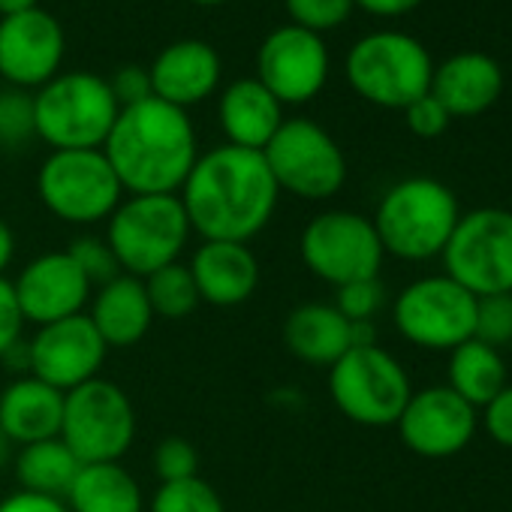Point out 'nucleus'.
I'll return each instance as SVG.
<instances>
[{
    "label": "nucleus",
    "mask_w": 512,
    "mask_h": 512,
    "mask_svg": "<svg viewBox=\"0 0 512 512\" xmlns=\"http://www.w3.org/2000/svg\"><path fill=\"white\" fill-rule=\"evenodd\" d=\"M178 199L202 241L247 244L272 223L281 190L263 151L217 145L196 157Z\"/></svg>",
    "instance_id": "1"
},
{
    "label": "nucleus",
    "mask_w": 512,
    "mask_h": 512,
    "mask_svg": "<svg viewBox=\"0 0 512 512\" xmlns=\"http://www.w3.org/2000/svg\"><path fill=\"white\" fill-rule=\"evenodd\" d=\"M103 154L124 193H178L199 157L196 127L184 109L148 97L118 112Z\"/></svg>",
    "instance_id": "2"
},
{
    "label": "nucleus",
    "mask_w": 512,
    "mask_h": 512,
    "mask_svg": "<svg viewBox=\"0 0 512 512\" xmlns=\"http://www.w3.org/2000/svg\"><path fill=\"white\" fill-rule=\"evenodd\" d=\"M458 217L455 193L437 178L416 175L392 184L371 220L386 253L407 263H425L443 253Z\"/></svg>",
    "instance_id": "3"
},
{
    "label": "nucleus",
    "mask_w": 512,
    "mask_h": 512,
    "mask_svg": "<svg viewBox=\"0 0 512 512\" xmlns=\"http://www.w3.org/2000/svg\"><path fill=\"white\" fill-rule=\"evenodd\" d=\"M190 232L178 193L124 196L106 220V241L118 256L121 272L139 281L178 263Z\"/></svg>",
    "instance_id": "4"
},
{
    "label": "nucleus",
    "mask_w": 512,
    "mask_h": 512,
    "mask_svg": "<svg viewBox=\"0 0 512 512\" xmlns=\"http://www.w3.org/2000/svg\"><path fill=\"white\" fill-rule=\"evenodd\" d=\"M121 106L106 79L94 73H64L34 94L37 139L52 151L103 148Z\"/></svg>",
    "instance_id": "5"
},
{
    "label": "nucleus",
    "mask_w": 512,
    "mask_h": 512,
    "mask_svg": "<svg viewBox=\"0 0 512 512\" xmlns=\"http://www.w3.org/2000/svg\"><path fill=\"white\" fill-rule=\"evenodd\" d=\"M434 61L428 49L401 31H377L362 37L347 55L350 88L383 109H407L428 94Z\"/></svg>",
    "instance_id": "6"
},
{
    "label": "nucleus",
    "mask_w": 512,
    "mask_h": 512,
    "mask_svg": "<svg viewBox=\"0 0 512 512\" xmlns=\"http://www.w3.org/2000/svg\"><path fill=\"white\" fill-rule=\"evenodd\" d=\"M329 395L356 425L386 428L404 413L413 386L404 365L380 344L353 347L329 368Z\"/></svg>",
    "instance_id": "7"
},
{
    "label": "nucleus",
    "mask_w": 512,
    "mask_h": 512,
    "mask_svg": "<svg viewBox=\"0 0 512 512\" xmlns=\"http://www.w3.org/2000/svg\"><path fill=\"white\" fill-rule=\"evenodd\" d=\"M37 196L58 220L94 226L112 217L124 199V187L103 148L52 151L37 172Z\"/></svg>",
    "instance_id": "8"
},
{
    "label": "nucleus",
    "mask_w": 512,
    "mask_h": 512,
    "mask_svg": "<svg viewBox=\"0 0 512 512\" xmlns=\"http://www.w3.org/2000/svg\"><path fill=\"white\" fill-rule=\"evenodd\" d=\"M446 278L476 299L512 293V211L476 208L458 217L443 247Z\"/></svg>",
    "instance_id": "9"
},
{
    "label": "nucleus",
    "mask_w": 512,
    "mask_h": 512,
    "mask_svg": "<svg viewBox=\"0 0 512 512\" xmlns=\"http://www.w3.org/2000/svg\"><path fill=\"white\" fill-rule=\"evenodd\" d=\"M82 464L121 461L136 440V410L130 395L94 377L64 395V419L58 434Z\"/></svg>",
    "instance_id": "10"
},
{
    "label": "nucleus",
    "mask_w": 512,
    "mask_h": 512,
    "mask_svg": "<svg viewBox=\"0 0 512 512\" xmlns=\"http://www.w3.org/2000/svg\"><path fill=\"white\" fill-rule=\"evenodd\" d=\"M299 253L305 269L335 290L353 281L380 278L386 256L374 220L344 208L311 217L302 229Z\"/></svg>",
    "instance_id": "11"
},
{
    "label": "nucleus",
    "mask_w": 512,
    "mask_h": 512,
    "mask_svg": "<svg viewBox=\"0 0 512 512\" xmlns=\"http://www.w3.org/2000/svg\"><path fill=\"white\" fill-rule=\"evenodd\" d=\"M278 190L305 202L332 199L347 181V157L335 136L311 118L284 121L263 148Z\"/></svg>",
    "instance_id": "12"
},
{
    "label": "nucleus",
    "mask_w": 512,
    "mask_h": 512,
    "mask_svg": "<svg viewBox=\"0 0 512 512\" xmlns=\"http://www.w3.org/2000/svg\"><path fill=\"white\" fill-rule=\"evenodd\" d=\"M392 320L413 347L449 353L473 338L476 296L446 275H428L398 293Z\"/></svg>",
    "instance_id": "13"
},
{
    "label": "nucleus",
    "mask_w": 512,
    "mask_h": 512,
    "mask_svg": "<svg viewBox=\"0 0 512 512\" xmlns=\"http://www.w3.org/2000/svg\"><path fill=\"white\" fill-rule=\"evenodd\" d=\"M256 79L278 97L281 106H302L326 88L329 49L320 34L284 25L272 31L256 52Z\"/></svg>",
    "instance_id": "14"
},
{
    "label": "nucleus",
    "mask_w": 512,
    "mask_h": 512,
    "mask_svg": "<svg viewBox=\"0 0 512 512\" xmlns=\"http://www.w3.org/2000/svg\"><path fill=\"white\" fill-rule=\"evenodd\" d=\"M106 353L109 347L88 320V314H76L37 329V335L28 341V371L67 395L76 386L100 377Z\"/></svg>",
    "instance_id": "15"
},
{
    "label": "nucleus",
    "mask_w": 512,
    "mask_h": 512,
    "mask_svg": "<svg viewBox=\"0 0 512 512\" xmlns=\"http://www.w3.org/2000/svg\"><path fill=\"white\" fill-rule=\"evenodd\" d=\"M395 425L410 452L422 458H449L473 440L479 410L458 398L449 386H428L410 395Z\"/></svg>",
    "instance_id": "16"
},
{
    "label": "nucleus",
    "mask_w": 512,
    "mask_h": 512,
    "mask_svg": "<svg viewBox=\"0 0 512 512\" xmlns=\"http://www.w3.org/2000/svg\"><path fill=\"white\" fill-rule=\"evenodd\" d=\"M64 49V28L40 7L0 19V76L19 91L52 82L61 70Z\"/></svg>",
    "instance_id": "17"
},
{
    "label": "nucleus",
    "mask_w": 512,
    "mask_h": 512,
    "mask_svg": "<svg viewBox=\"0 0 512 512\" xmlns=\"http://www.w3.org/2000/svg\"><path fill=\"white\" fill-rule=\"evenodd\" d=\"M13 287L25 320L37 329L82 314L94 293V287L67 250H52L31 260L13 281Z\"/></svg>",
    "instance_id": "18"
},
{
    "label": "nucleus",
    "mask_w": 512,
    "mask_h": 512,
    "mask_svg": "<svg viewBox=\"0 0 512 512\" xmlns=\"http://www.w3.org/2000/svg\"><path fill=\"white\" fill-rule=\"evenodd\" d=\"M220 73L223 64L217 49L202 40H178L166 46L148 67L151 94L184 112L217 91Z\"/></svg>",
    "instance_id": "19"
},
{
    "label": "nucleus",
    "mask_w": 512,
    "mask_h": 512,
    "mask_svg": "<svg viewBox=\"0 0 512 512\" xmlns=\"http://www.w3.org/2000/svg\"><path fill=\"white\" fill-rule=\"evenodd\" d=\"M199 299L214 308L244 305L260 287V263L241 241H202L190 260Z\"/></svg>",
    "instance_id": "20"
},
{
    "label": "nucleus",
    "mask_w": 512,
    "mask_h": 512,
    "mask_svg": "<svg viewBox=\"0 0 512 512\" xmlns=\"http://www.w3.org/2000/svg\"><path fill=\"white\" fill-rule=\"evenodd\" d=\"M449 118H476L503 94V70L485 52H458L434 67L428 88Z\"/></svg>",
    "instance_id": "21"
},
{
    "label": "nucleus",
    "mask_w": 512,
    "mask_h": 512,
    "mask_svg": "<svg viewBox=\"0 0 512 512\" xmlns=\"http://www.w3.org/2000/svg\"><path fill=\"white\" fill-rule=\"evenodd\" d=\"M64 392L37 380L34 374L16 377L0 389V434L13 446H31L61 434Z\"/></svg>",
    "instance_id": "22"
},
{
    "label": "nucleus",
    "mask_w": 512,
    "mask_h": 512,
    "mask_svg": "<svg viewBox=\"0 0 512 512\" xmlns=\"http://www.w3.org/2000/svg\"><path fill=\"white\" fill-rule=\"evenodd\" d=\"M226 145L263 151L284 124V106L260 79H238L220 94L217 109Z\"/></svg>",
    "instance_id": "23"
},
{
    "label": "nucleus",
    "mask_w": 512,
    "mask_h": 512,
    "mask_svg": "<svg viewBox=\"0 0 512 512\" xmlns=\"http://www.w3.org/2000/svg\"><path fill=\"white\" fill-rule=\"evenodd\" d=\"M88 320L106 341V347H136L157 320L145 293V284L133 275H118L115 281L94 290Z\"/></svg>",
    "instance_id": "24"
},
{
    "label": "nucleus",
    "mask_w": 512,
    "mask_h": 512,
    "mask_svg": "<svg viewBox=\"0 0 512 512\" xmlns=\"http://www.w3.org/2000/svg\"><path fill=\"white\" fill-rule=\"evenodd\" d=\"M287 350L314 368H332L347 350H353V323L323 302H308L290 311L284 323Z\"/></svg>",
    "instance_id": "25"
},
{
    "label": "nucleus",
    "mask_w": 512,
    "mask_h": 512,
    "mask_svg": "<svg viewBox=\"0 0 512 512\" xmlns=\"http://www.w3.org/2000/svg\"><path fill=\"white\" fill-rule=\"evenodd\" d=\"M70 512H145V494L121 461L82 464L67 497Z\"/></svg>",
    "instance_id": "26"
},
{
    "label": "nucleus",
    "mask_w": 512,
    "mask_h": 512,
    "mask_svg": "<svg viewBox=\"0 0 512 512\" xmlns=\"http://www.w3.org/2000/svg\"><path fill=\"white\" fill-rule=\"evenodd\" d=\"M13 467H16V479L22 491L64 500L76 473L82 470V461L73 455V449L61 437H52V440H40L31 446H19Z\"/></svg>",
    "instance_id": "27"
},
{
    "label": "nucleus",
    "mask_w": 512,
    "mask_h": 512,
    "mask_svg": "<svg viewBox=\"0 0 512 512\" xmlns=\"http://www.w3.org/2000/svg\"><path fill=\"white\" fill-rule=\"evenodd\" d=\"M458 398L470 407L482 410L503 386H506V365L500 350L470 338L449 350V383Z\"/></svg>",
    "instance_id": "28"
},
{
    "label": "nucleus",
    "mask_w": 512,
    "mask_h": 512,
    "mask_svg": "<svg viewBox=\"0 0 512 512\" xmlns=\"http://www.w3.org/2000/svg\"><path fill=\"white\" fill-rule=\"evenodd\" d=\"M142 284H145L154 317H163V320H187L202 302L196 281L190 275V266H181V263L157 269Z\"/></svg>",
    "instance_id": "29"
},
{
    "label": "nucleus",
    "mask_w": 512,
    "mask_h": 512,
    "mask_svg": "<svg viewBox=\"0 0 512 512\" xmlns=\"http://www.w3.org/2000/svg\"><path fill=\"white\" fill-rule=\"evenodd\" d=\"M148 512H226V506L214 485L193 476L181 482H163L151 497Z\"/></svg>",
    "instance_id": "30"
},
{
    "label": "nucleus",
    "mask_w": 512,
    "mask_h": 512,
    "mask_svg": "<svg viewBox=\"0 0 512 512\" xmlns=\"http://www.w3.org/2000/svg\"><path fill=\"white\" fill-rule=\"evenodd\" d=\"M67 253L76 260V266L82 269V275L88 278V284L94 290L109 284V281H115L118 275H124L121 266H118L115 250L106 241V235L103 238L100 235H79V238L70 241Z\"/></svg>",
    "instance_id": "31"
},
{
    "label": "nucleus",
    "mask_w": 512,
    "mask_h": 512,
    "mask_svg": "<svg viewBox=\"0 0 512 512\" xmlns=\"http://www.w3.org/2000/svg\"><path fill=\"white\" fill-rule=\"evenodd\" d=\"M37 136L34 97L13 88L0 94V148H19Z\"/></svg>",
    "instance_id": "32"
},
{
    "label": "nucleus",
    "mask_w": 512,
    "mask_h": 512,
    "mask_svg": "<svg viewBox=\"0 0 512 512\" xmlns=\"http://www.w3.org/2000/svg\"><path fill=\"white\" fill-rule=\"evenodd\" d=\"M284 7L290 13V25L305 28L311 34L332 31L344 25L353 13V0H284Z\"/></svg>",
    "instance_id": "33"
},
{
    "label": "nucleus",
    "mask_w": 512,
    "mask_h": 512,
    "mask_svg": "<svg viewBox=\"0 0 512 512\" xmlns=\"http://www.w3.org/2000/svg\"><path fill=\"white\" fill-rule=\"evenodd\" d=\"M473 338L500 350L512 344V293L476 299V326Z\"/></svg>",
    "instance_id": "34"
},
{
    "label": "nucleus",
    "mask_w": 512,
    "mask_h": 512,
    "mask_svg": "<svg viewBox=\"0 0 512 512\" xmlns=\"http://www.w3.org/2000/svg\"><path fill=\"white\" fill-rule=\"evenodd\" d=\"M383 302H386V290H383L380 278L344 284V287H338V296H335V308L350 323H374Z\"/></svg>",
    "instance_id": "35"
},
{
    "label": "nucleus",
    "mask_w": 512,
    "mask_h": 512,
    "mask_svg": "<svg viewBox=\"0 0 512 512\" xmlns=\"http://www.w3.org/2000/svg\"><path fill=\"white\" fill-rule=\"evenodd\" d=\"M154 470L160 482H181L199 476V452L184 437H163L154 449Z\"/></svg>",
    "instance_id": "36"
},
{
    "label": "nucleus",
    "mask_w": 512,
    "mask_h": 512,
    "mask_svg": "<svg viewBox=\"0 0 512 512\" xmlns=\"http://www.w3.org/2000/svg\"><path fill=\"white\" fill-rule=\"evenodd\" d=\"M404 118H407L410 133L419 136V139H437V136H443L446 127L452 124L449 112L440 106V100H437L431 91L422 94L419 100H413V103L404 109Z\"/></svg>",
    "instance_id": "37"
},
{
    "label": "nucleus",
    "mask_w": 512,
    "mask_h": 512,
    "mask_svg": "<svg viewBox=\"0 0 512 512\" xmlns=\"http://www.w3.org/2000/svg\"><path fill=\"white\" fill-rule=\"evenodd\" d=\"M25 314L16 296L13 281L0 278V359H4L19 341H25Z\"/></svg>",
    "instance_id": "38"
},
{
    "label": "nucleus",
    "mask_w": 512,
    "mask_h": 512,
    "mask_svg": "<svg viewBox=\"0 0 512 512\" xmlns=\"http://www.w3.org/2000/svg\"><path fill=\"white\" fill-rule=\"evenodd\" d=\"M479 422L485 428V434L497 443L512 449V383H506L482 410H479Z\"/></svg>",
    "instance_id": "39"
},
{
    "label": "nucleus",
    "mask_w": 512,
    "mask_h": 512,
    "mask_svg": "<svg viewBox=\"0 0 512 512\" xmlns=\"http://www.w3.org/2000/svg\"><path fill=\"white\" fill-rule=\"evenodd\" d=\"M109 88H112V94H115V100H118L121 109L136 106V103L154 97V94H151V76H148V70L139 67V64H130V67H124V70H118L115 79L109 82Z\"/></svg>",
    "instance_id": "40"
},
{
    "label": "nucleus",
    "mask_w": 512,
    "mask_h": 512,
    "mask_svg": "<svg viewBox=\"0 0 512 512\" xmlns=\"http://www.w3.org/2000/svg\"><path fill=\"white\" fill-rule=\"evenodd\" d=\"M0 512H70L64 500L46 497V494H31V491H16L0 500Z\"/></svg>",
    "instance_id": "41"
},
{
    "label": "nucleus",
    "mask_w": 512,
    "mask_h": 512,
    "mask_svg": "<svg viewBox=\"0 0 512 512\" xmlns=\"http://www.w3.org/2000/svg\"><path fill=\"white\" fill-rule=\"evenodd\" d=\"M356 7H362L365 13L371 16H383V19H392V16H404L410 10H416L422 0H353Z\"/></svg>",
    "instance_id": "42"
},
{
    "label": "nucleus",
    "mask_w": 512,
    "mask_h": 512,
    "mask_svg": "<svg viewBox=\"0 0 512 512\" xmlns=\"http://www.w3.org/2000/svg\"><path fill=\"white\" fill-rule=\"evenodd\" d=\"M13 256H16V235L7 220H0V278H4V272L10 269Z\"/></svg>",
    "instance_id": "43"
},
{
    "label": "nucleus",
    "mask_w": 512,
    "mask_h": 512,
    "mask_svg": "<svg viewBox=\"0 0 512 512\" xmlns=\"http://www.w3.org/2000/svg\"><path fill=\"white\" fill-rule=\"evenodd\" d=\"M28 10H37V0H0V19L19 16V13H28Z\"/></svg>",
    "instance_id": "44"
},
{
    "label": "nucleus",
    "mask_w": 512,
    "mask_h": 512,
    "mask_svg": "<svg viewBox=\"0 0 512 512\" xmlns=\"http://www.w3.org/2000/svg\"><path fill=\"white\" fill-rule=\"evenodd\" d=\"M10 446H13V443H10L4 434H0V467H4V464H7V458H10Z\"/></svg>",
    "instance_id": "45"
},
{
    "label": "nucleus",
    "mask_w": 512,
    "mask_h": 512,
    "mask_svg": "<svg viewBox=\"0 0 512 512\" xmlns=\"http://www.w3.org/2000/svg\"><path fill=\"white\" fill-rule=\"evenodd\" d=\"M199 7H217V4H226V0H193Z\"/></svg>",
    "instance_id": "46"
}]
</instances>
